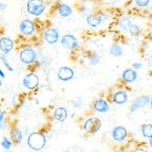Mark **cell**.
<instances>
[{
    "instance_id": "obj_15",
    "label": "cell",
    "mask_w": 152,
    "mask_h": 152,
    "mask_svg": "<svg viewBox=\"0 0 152 152\" xmlns=\"http://www.w3.org/2000/svg\"><path fill=\"white\" fill-rule=\"evenodd\" d=\"M54 118L59 122H64L67 118V110L65 107H58L53 113Z\"/></svg>"
},
{
    "instance_id": "obj_28",
    "label": "cell",
    "mask_w": 152,
    "mask_h": 152,
    "mask_svg": "<svg viewBox=\"0 0 152 152\" xmlns=\"http://www.w3.org/2000/svg\"><path fill=\"white\" fill-rule=\"evenodd\" d=\"M133 68L135 69H136V70H138V69H142V67H143V64H142V63H139V62H138V63H134V64L132 65Z\"/></svg>"
},
{
    "instance_id": "obj_18",
    "label": "cell",
    "mask_w": 152,
    "mask_h": 152,
    "mask_svg": "<svg viewBox=\"0 0 152 152\" xmlns=\"http://www.w3.org/2000/svg\"><path fill=\"white\" fill-rule=\"evenodd\" d=\"M132 25V21L130 20L129 18L128 17H123L119 21V26L122 30L125 31H129L130 28Z\"/></svg>"
},
{
    "instance_id": "obj_19",
    "label": "cell",
    "mask_w": 152,
    "mask_h": 152,
    "mask_svg": "<svg viewBox=\"0 0 152 152\" xmlns=\"http://www.w3.org/2000/svg\"><path fill=\"white\" fill-rule=\"evenodd\" d=\"M58 12H59V14L62 17H68V16H69L72 13V8L69 5L63 3L61 4L59 6Z\"/></svg>"
},
{
    "instance_id": "obj_5",
    "label": "cell",
    "mask_w": 152,
    "mask_h": 152,
    "mask_svg": "<svg viewBox=\"0 0 152 152\" xmlns=\"http://www.w3.org/2000/svg\"><path fill=\"white\" fill-rule=\"evenodd\" d=\"M107 15L106 13H100L97 15H89L87 17V23L88 25L93 28L99 26L102 22L107 19Z\"/></svg>"
},
{
    "instance_id": "obj_26",
    "label": "cell",
    "mask_w": 152,
    "mask_h": 152,
    "mask_svg": "<svg viewBox=\"0 0 152 152\" xmlns=\"http://www.w3.org/2000/svg\"><path fill=\"white\" fill-rule=\"evenodd\" d=\"M135 2L139 7H146L150 2V0H135Z\"/></svg>"
},
{
    "instance_id": "obj_13",
    "label": "cell",
    "mask_w": 152,
    "mask_h": 152,
    "mask_svg": "<svg viewBox=\"0 0 152 152\" xmlns=\"http://www.w3.org/2000/svg\"><path fill=\"white\" fill-rule=\"evenodd\" d=\"M13 47H14V44H13V42H12L10 38H1V40H0V48H1V50H2V52L4 54L9 53L13 49Z\"/></svg>"
},
{
    "instance_id": "obj_33",
    "label": "cell",
    "mask_w": 152,
    "mask_h": 152,
    "mask_svg": "<svg viewBox=\"0 0 152 152\" xmlns=\"http://www.w3.org/2000/svg\"><path fill=\"white\" fill-rule=\"evenodd\" d=\"M150 104H151V109H152V98L150 100Z\"/></svg>"
},
{
    "instance_id": "obj_20",
    "label": "cell",
    "mask_w": 152,
    "mask_h": 152,
    "mask_svg": "<svg viewBox=\"0 0 152 152\" xmlns=\"http://www.w3.org/2000/svg\"><path fill=\"white\" fill-rule=\"evenodd\" d=\"M11 136H12V140L16 143H20L22 140V132L19 129H14L11 132Z\"/></svg>"
},
{
    "instance_id": "obj_16",
    "label": "cell",
    "mask_w": 152,
    "mask_h": 152,
    "mask_svg": "<svg viewBox=\"0 0 152 152\" xmlns=\"http://www.w3.org/2000/svg\"><path fill=\"white\" fill-rule=\"evenodd\" d=\"M95 110L100 113H106L109 110L110 107L107 101H105L103 99H99L95 101L94 105Z\"/></svg>"
},
{
    "instance_id": "obj_31",
    "label": "cell",
    "mask_w": 152,
    "mask_h": 152,
    "mask_svg": "<svg viewBox=\"0 0 152 152\" xmlns=\"http://www.w3.org/2000/svg\"><path fill=\"white\" fill-rule=\"evenodd\" d=\"M150 145H151V148H152V137L150 138Z\"/></svg>"
},
{
    "instance_id": "obj_14",
    "label": "cell",
    "mask_w": 152,
    "mask_h": 152,
    "mask_svg": "<svg viewBox=\"0 0 152 152\" xmlns=\"http://www.w3.org/2000/svg\"><path fill=\"white\" fill-rule=\"evenodd\" d=\"M138 75L135 70H132L131 69H126L123 72V78L125 81L128 83H132L137 79Z\"/></svg>"
},
{
    "instance_id": "obj_17",
    "label": "cell",
    "mask_w": 152,
    "mask_h": 152,
    "mask_svg": "<svg viewBox=\"0 0 152 152\" xmlns=\"http://www.w3.org/2000/svg\"><path fill=\"white\" fill-rule=\"evenodd\" d=\"M113 100L117 104H125L128 100V95L123 91H119L114 94Z\"/></svg>"
},
{
    "instance_id": "obj_9",
    "label": "cell",
    "mask_w": 152,
    "mask_h": 152,
    "mask_svg": "<svg viewBox=\"0 0 152 152\" xmlns=\"http://www.w3.org/2000/svg\"><path fill=\"white\" fill-rule=\"evenodd\" d=\"M150 100V97H149L148 96H145V95L138 97V98L136 99V100L133 102V104H132L131 107H130V111H131V112H134V111L137 110L141 109V108H142V107H144L145 106L147 105Z\"/></svg>"
},
{
    "instance_id": "obj_12",
    "label": "cell",
    "mask_w": 152,
    "mask_h": 152,
    "mask_svg": "<svg viewBox=\"0 0 152 152\" xmlns=\"http://www.w3.org/2000/svg\"><path fill=\"white\" fill-rule=\"evenodd\" d=\"M19 29L21 33L24 34L30 35L34 31V24L30 20H25L20 24Z\"/></svg>"
},
{
    "instance_id": "obj_6",
    "label": "cell",
    "mask_w": 152,
    "mask_h": 152,
    "mask_svg": "<svg viewBox=\"0 0 152 152\" xmlns=\"http://www.w3.org/2000/svg\"><path fill=\"white\" fill-rule=\"evenodd\" d=\"M23 85L28 89H34L39 85V78L36 75L30 73L24 77L23 80Z\"/></svg>"
},
{
    "instance_id": "obj_3",
    "label": "cell",
    "mask_w": 152,
    "mask_h": 152,
    "mask_svg": "<svg viewBox=\"0 0 152 152\" xmlns=\"http://www.w3.org/2000/svg\"><path fill=\"white\" fill-rule=\"evenodd\" d=\"M101 127V121L97 117H91L87 119L84 123L83 129L88 133H96Z\"/></svg>"
},
{
    "instance_id": "obj_11",
    "label": "cell",
    "mask_w": 152,
    "mask_h": 152,
    "mask_svg": "<svg viewBox=\"0 0 152 152\" xmlns=\"http://www.w3.org/2000/svg\"><path fill=\"white\" fill-rule=\"evenodd\" d=\"M59 32L55 28H50L47 30L44 34L45 40L50 44H54L59 40Z\"/></svg>"
},
{
    "instance_id": "obj_27",
    "label": "cell",
    "mask_w": 152,
    "mask_h": 152,
    "mask_svg": "<svg viewBox=\"0 0 152 152\" xmlns=\"http://www.w3.org/2000/svg\"><path fill=\"white\" fill-rule=\"evenodd\" d=\"M2 62H3V64L5 65V67L7 68V69H9V71H11V72L13 71V68H12V66H11L10 65H9V62H8L7 59H5V56H2Z\"/></svg>"
},
{
    "instance_id": "obj_22",
    "label": "cell",
    "mask_w": 152,
    "mask_h": 152,
    "mask_svg": "<svg viewBox=\"0 0 152 152\" xmlns=\"http://www.w3.org/2000/svg\"><path fill=\"white\" fill-rule=\"evenodd\" d=\"M142 135L145 138H151L152 137V124H146L142 126Z\"/></svg>"
},
{
    "instance_id": "obj_34",
    "label": "cell",
    "mask_w": 152,
    "mask_h": 152,
    "mask_svg": "<svg viewBox=\"0 0 152 152\" xmlns=\"http://www.w3.org/2000/svg\"><path fill=\"white\" fill-rule=\"evenodd\" d=\"M64 152H69V151H68V150H67V151H64Z\"/></svg>"
},
{
    "instance_id": "obj_8",
    "label": "cell",
    "mask_w": 152,
    "mask_h": 152,
    "mask_svg": "<svg viewBox=\"0 0 152 152\" xmlns=\"http://www.w3.org/2000/svg\"><path fill=\"white\" fill-rule=\"evenodd\" d=\"M61 43L64 47L67 49H74L78 46V40L72 34H66L62 37Z\"/></svg>"
},
{
    "instance_id": "obj_10",
    "label": "cell",
    "mask_w": 152,
    "mask_h": 152,
    "mask_svg": "<svg viewBox=\"0 0 152 152\" xmlns=\"http://www.w3.org/2000/svg\"><path fill=\"white\" fill-rule=\"evenodd\" d=\"M127 135L126 129L123 126H116L112 132V137L116 142H123Z\"/></svg>"
},
{
    "instance_id": "obj_32",
    "label": "cell",
    "mask_w": 152,
    "mask_h": 152,
    "mask_svg": "<svg viewBox=\"0 0 152 152\" xmlns=\"http://www.w3.org/2000/svg\"><path fill=\"white\" fill-rule=\"evenodd\" d=\"M2 114H3V113L1 112V119H0V121H1V122H2Z\"/></svg>"
},
{
    "instance_id": "obj_4",
    "label": "cell",
    "mask_w": 152,
    "mask_h": 152,
    "mask_svg": "<svg viewBox=\"0 0 152 152\" xmlns=\"http://www.w3.org/2000/svg\"><path fill=\"white\" fill-rule=\"evenodd\" d=\"M36 53L32 49H24L20 53V59L24 64H31L36 59Z\"/></svg>"
},
{
    "instance_id": "obj_1",
    "label": "cell",
    "mask_w": 152,
    "mask_h": 152,
    "mask_svg": "<svg viewBox=\"0 0 152 152\" xmlns=\"http://www.w3.org/2000/svg\"><path fill=\"white\" fill-rule=\"evenodd\" d=\"M46 138L43 134L40 132H33L29 135L28 144L29 147L34 151H40L46 145Z\"/></svg>"
},
{
    "instance_id": "obj_25",
    "label": "cell",
    "mask_w": 152,
    "mask_h": 152,
    "mask_svg": "<svg viewBox=\"0 0 152 152\" xmlns=\"http://www.w3.org/2000/svg\"><path fill=\"white\" fill-rule=\"evenodd\" d=\"M2 146L5 150H9L12 147V143L6 137H4L2 142Z\"/></svg>"
},
{
    "instance_id": "obj_7",
    "label": "cell",
    "mask_w": 152,
    "mask_h": 152,
    "mask_svg": "<svg viewBox=\"0 0 152 152\" xmlns=\"http://www.w3.org/2000/svg\"><path fill=\"white\" fill-rule=\"evenodd\" d=\"M57 76L62 81H70L74 77V71L71 68L64 66L59 69L57 73Z\"/></svg>"
},
{
    "instance_id": "obj_30",
    "label": "cell",
    "mask_w": 152,
    "mask_h": 152,
    "mask_svg": "<svg viewBox=\"0 0 152 152\" xmlns=\"http://www.w3.org/2000/svg\"><path fill=\"white\" fill-rule=\"evenodd\" d=\"M0 74H1V77H2V78H5V75L2 72V70H0Z\"/></svg>"
},
{
    "instance_id": "obj_21",
    "label": "cell",
    "mask_w": 152,
    "mask_h": 152,
    "mask_svg": "<svg viewBox=\"0 0 152 152\" xmlns=\"http://www.w3.org/2000/svg\"><path fill=\"white\" fill-rule=\"evenodd\" d=\"M111 55H113L115 57H119L123 55V50L120 46L119 45H113L111 47L110 50Z\"/></svg>"
},
{
    "instance_id": "obj_29",
    "label": "cell",
    "mask_w": 152,
    "mask_h": 152,
    "mask_svg": "<svg viewBox=\"0 0 152 152\" xmlns=\"http://www.w3.org/2000/svg\"><path fill=\"white\" fill-rule=\"evenodd\" d=\"M134 152H148V151L146 150H145V149L138 148V149H136V150H135Z\"/></svg>"
},
{
    "instance_id": "obj_24",
    "label": "cell",
    "mask_w": 152,
    "mask_h": 152,
    "mask_svg": "<svg viewBox=\"0 0 152 152\" xmlns=\"http://www.w3.org/2000/svg\"><path fill=\"white\" fill-rule=\"evenodd\" d=\"M129 32L133 36H137V35H138L139 33H140V29H139V28L137 26L136 24H132V25L129 29Z\"/></svg>"
},
{
    "instance_id": "obj_23",
    "label": "cell",
    "mask_w": 152,
    "mask_h": 152,
    "mask_svg": "<svg viewBox=\"0 0 152 152\" xmlns=\"http://www.w3.org/2000/svg\"><path fill=\"white\" fill-rule=\"evenodd\" d=\"M88 61L91 66H94V65L98 64L100 62V56L97 55V53H93L88 57Z\"/></svg>"
},
{
    "instance_id": "obj_2",
    "label": "cell",
    "mask_w": 152,
    "mask_h": 152,
    "mask_svg": "<svg viewBox=\"0 0 152 152\" xmlns=\"http://www.w3.org/2000/svg\"><path fill=\"white\" fill-rule=\"evenodd\" d=\"M45 3L43 0H29L27 3V10L30 14L40 16L45 10Z\"/></svg>"
}]
</instances>
